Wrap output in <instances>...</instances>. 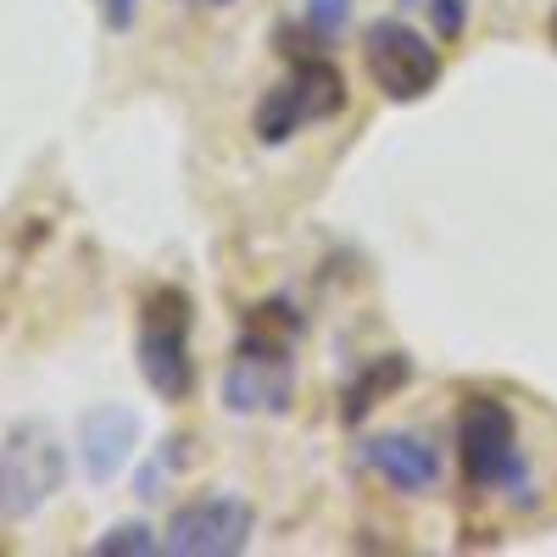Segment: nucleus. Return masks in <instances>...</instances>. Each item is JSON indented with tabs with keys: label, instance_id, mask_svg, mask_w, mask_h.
<instances>
[{
	"label": "nucleus",
	"instance_id": "f257e3e1",
	"mask_svg": "<svg viewBox=\"0 0 557 557\" xmlns=\"http://www.w3.org/2000/svg\"><path fill=\"white\" fill-rule=\"evenodd\" d=\"M457 469L474 491L491 496H519L530 491V457L513 424V407L496 396H474L469 407L457 412Z\"/></svg>",
	"mask_w": 557,
	"mask_h": 557
},
{
	"label": "nucleus",
	"instance_id": "f03ea898",
	"mask_svg": "<svg viewBox=\"0 0 557 557\" xmlns=\"http://www.w3.org/2000/svg\"><path fill=\"white\" fill-rule=\"evenodd\" d=\"M341 107H346V84H341L335 62L330 57H296L290 73L257 101L251 134H257V146L273 151V146H290L301 128L341 117Z\"/></svg>",
	"mask_w": 557,
	"mask_h": 557
},
{
	"label": "nucleus",
	"instance_id": "7ed1b4c3",
	"mask_svg": "<svg viewBox=\"0 0 557 557\" xmlns=\"http://www.w3.org/2000/svg\"><path fill=\"white\" fill-rule=\"evenodd\" d=\"M139 380L162 401H184L196 385V357H190V296L157 285L139 301Z\"/></svg>",
	"mask_w": 557,
	"mask_h": 557
},
{
	"label": "nucleus",
	"instance_id": "20e7f679",
	"mask_svg": "<svg viewBox=\"0 0 557 557\" xmlns=\"http://www.w3.org/2000/svg\"><path fill=\"white\" fill-rule=\"evenodd\" d=\"M67 480V446L51 424L23 418L0 435V519H34Z\"/></svg>",
	"mask_w": 557,
	"mask_h": 557
},
{
	"label": "nucleus",
	"instance_id": "39448f33",
	"mask_svg": "<svg viewBox=\"0 0 557 557\" xmlns=\"http://www.w3.org/2000/svg\"><path fill=\"white\" fill-rule=\"evenodd\" d=\"M362 67H368V78H374V89L385 101H424L441 84V51L401 17L368 23Z\"/></svg>",
	"mask_w": 557,
	"mask_h": 557
},
{
	"label": "nucleus",
	"instance_id": "423d86ee",
	"mask_svg": "<svg viewBox=\"0 0 557 557\" xmlns=\"http://www.w3.org/2000/svg\"><path fill=\"white\" fill-rule=\"evenodd\" d=\"M296 396V357L290 341H273V335H240V351L228 357L223 368V407L257 418V412H285Z\"/></svg>",
	"mask_w": 557,
	"mask_h": 557
},
{
	"label": "nucleus",
	"instance_id": "0eeeda50",
	"mask_svg": "<svg viewBox=\"0 0 557 557\" xmlns=\"http://www.w3.org/2000/svg\"><path fill=\"white\" fill-rule=\"evenodd\" d=\"M257 513L246 496H201L184 502L162 530V552L173 557H235L251 546Z\"/></svg>",
	"mask_w": 557,
	"mask_h": 557
},
{
	"label": "nucleus",
	"instance_id": "6e6552de",
	"mask_svg": "<svg viewBox=\"0 0 557 557\" xmlns=\"http://www.w3.org/2000/svg\"><path fill=\"white\" fill-rule=\"evenodd\" d=\"M357 462H362L374 480H385L391 491H401V496H424V491H435L441 474H446V457H441V446H435L424 430H380V435H362Z\"/></svg>",
	"mask_w": 557,
	"mask_h": 557
},
{
	"label": "nucleus",
	"instance_id": "1a4fd4ad",
	"mask_svg": "<svg viewBox=\"0 0 557 557\" xmlns=\"http://www.w3.org/2000/svg\"><path fill=\"white\" fill-rule=\"evenodd\" d=\"M139 446V418L128 407H96V412H84V424H78V457H84V474L107 485L117 480V469L134 457Z\"/></svg>",
	"mask_w": 557,
	"mask_h": 557
},
{
	"label": "nucleus",
	"instance_id": "9d476101",
	"mask_svg": "<svg viewBox=\"0 0 557 557\" xmlns=\"http://www.w3.org/2000/svg\"><path fill=\"white\" fill-rule=\"evenodd\" d=\"M407 385V362L396 357V351H385V357H374L362 368V374L351 380V391H346V424H357V418L368 412V407H380L385 396H396Z\"/></svg>",
	"mask_w": 557,
	"mask_h": 557
},
{
	"label": "nucleus",
	"instance_id": "9b49d317",
	"mask_svg": "<svg viewBox=\"0 0 557 557\" xmlns=\"http://www.w3.org/2000/svg\"><path fill=\"white\" fill-rule=\"evenodd\" d=\"M351 17H357V0H301V23L318 45L341 39L351 28Z\"/></svg>",
	"mask_w": 557,
	"mask_h": 557
},
{
	"label": "nucleus",
	"instance_id": "f8f14e48",
	"mask_svg": "<svg viewBox=\"0 0 557 557\" xmlns=\"http://www.w3.org/2000/svg\"><path fill=\"white\" fill-rule=\"evenodd\" d=\"M89 552L96 557H151V552H162V541L151 524H112Z\"/></svg>",
	"mask_w": 557,
	"mask_h": 557
},
{
	"label": "nucleus",
	"instance_id": "ddd939ff",
	"mask_svg": "<svg viewBox=\"0 0 557 557\" xmlns=\"http://www.w3.org/2000/svg\"><path fill=\"white\" fill-rule=\"evenodd\" d=\"M469 12H474V0H430V17H435L441 39H462V34H469Z\"/></svg>",
	"mask_w": 557,
	"mask_h": 557
},
{
	"label": "nucleus",
	"instance_id": "4468645a",
	"mask_svg": "<svg viewBox=\"0 0 557 557\" xmlns=\"http://www.w3.org/2000/svg\"><path fill=\"white\" fill-rule=\"evenodd\" d=\"M101 17H107V28H134L139 0H101Z\"/></svg>",
	"mask_w": 557,
	"mask_h": 557
},
{
	"label": "nucleus",
	"instance_id": "2eb2a0df",
	"mask_svg": "<svg viewBox=\"0 0 557 557\" xmlns=\"http://www.w3.org/2000/svg\"><path fill=\"white\" fill-rule=\"evenodd\" d=\"M196 7H207V12H223V7H235V0H196Z\"/></svg>",
	"mask_w": 557,
	"mask_h": 557
}]
</instances>
